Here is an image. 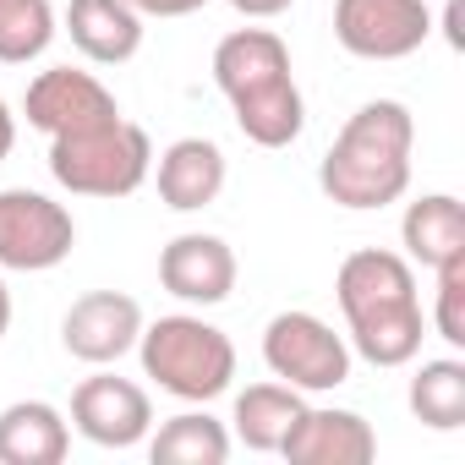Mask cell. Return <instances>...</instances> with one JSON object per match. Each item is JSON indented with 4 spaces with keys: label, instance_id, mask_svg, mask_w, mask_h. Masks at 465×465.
I'll return each mask as SVG.
<instances>
[{
    "label": "cell",
    "instance_id": "cell-26",
    "mask_svg": "<svg viewBox=\"0 0 465 465\" xmlns=\"http://www.w3.org/2000/svg\"><path fill=\"white\" fill-rule=\"evenodd\" d=\"M12 148H17V115H12L6 99H0V164L12 159Z\"/></svg>",
    "mask_w": 465,
    "mask_h": 465
},
{
    "label": "cell",
    "instance_id": "cell-27",
    "mask_svg": "<svg viewBox=\"0 0 465 465\" xmlns=\"http://www.w3.org/2000/svg\"><path fill=\"white\" fill-rule=\"evenodd\" d=\"M460 12H465V0H449V12H443V34H449V45H454V50L465 45V34H460Z\"/></svg>",
    "mask_w": 465,
    "mask_h": 465
},
{
    "label": "cell",
    "instance_id": "cell-15",
    "mask_svg": "<svg viewBox=\"0 0 465 465\" xmlns=\"http://www.w3.org/2000/svg\"><path fill=\"white\" fill-rule=\"evenodd\" d=\"M66 34L94 66H126L143 50V17L126 0H66Z\"/></svg>",
    "mask_w": 465,
    "mask_h": 465
},
{
    "label": "cell",
    "instance_id": "cell-12",
    "mask_svg": "<svg viewBox=\"0 0 465 465\" xmlns=\"http://www.w3.org/2000/svg\"><path fill=\"white\" fill-rule=\"evenodd\" d=\"M280 454L291 465H367L378 454V432L367 416L340 411V405H307L296 427L285 432Z\"/></svg>",
    "mask_w": 465,
    "mask_h": 465
},
{
    "label": "cell",
    "instance_id": "cell-19",
    "mask_svg": "<svg viewBox=\"0 0 465 465\" xmlns=\"http://www.w3.org/2000/svg\"><path fill=\"white\" fill-rule=\"evenodd\" d=\"M230 110H236L242 137L258 143V148H291L302 137V126H307V99H302L296 77H285V83H274V88H263L252 99H236Z\"/></svg>",
    "mask_w": 465,
    "mask_h": 465
},
{
    "label": "cell",
    "instance_id": "cell-7",
    "mask_svg": "<svg viewBox=\"0 0 465 465\" xmlns=\"http://www.w3.org/2000/svg\"><path fill=\"white\" fill-rule=\"evenodd\" d=\"M334 39L356 61H405L432 39L427 0H334Z\"/></svg>",
    "mask_w": 465,
    "mask_h": 465
},
{
    "label": "cell",
    "instance_id": "cell-25",
    "mask_svg": "<svg viewBox=\"0 0 465 465\" xmlns=\"http://www.w3.org/2000/svg\"><path fill=\"white\" fill-rule=\"evenodd\" d=\"M296 0H230V12H242L247 23H269V17H285Z\"/></svg>",
    "mask_w": 465,
    "mask_h": 465
},
{
    "label": "cell",
    "instance_id": "cell-14",
    "mask_svg": "<svg viewBox=\"0 0 465 465\" xmlns=\"http://www.w3.org/2000/svg\"><path fill=\"white\" fill-rule=\"evenodd\" d=\"M153 181H159V203L164 208H175V213H197V208H208L219 192H224V148L213 143V137H175L159 159H153V170H148Z\"/></svg>",
    "mask_w": 465,
    "mask_h": 465
},
{
    "label": "cell",
    "instance_id": "cell-17",
    "mask_svg": "<svg viewBox=\"0 0 465 465\" xmlns=\"http://www.w3.org/2000/svg\"><path fill=\"white\" fill-rule=\"evenodd\" d=\"M400 242H405V258L421 263V269H443V263L465 258V208H460V197H449V192L416 197L400 219Z\"/></svg>",
    "mask_w": 465,
    "mask_h": 465
},
{
    "label": "cell",
    "instance_id": "cell-10",
    "mask_svg": "<svg viewBox=\"0 0 465 465\" xmlns=\"http://www.w3.org/2000/svg\"><path fill=\"white\" fill-rule=\"evenodd\" d=\"M137 334H143V307L126 291H88L61 318L66 356H77L88 367H115L121 356L137 351Z\"/></svg>",
    "mask_w": 465,
    "mask_h": 465
},
{
    "label": "cell",
    "instance_id": "cell-11",
    "mask_svg": "<svg viewBox=\"0 0 465 465\" xmlns=\"http://www.w3.org/2000/svg\"><path fill=\"white\" fill-rule=\"evenodd\" d=\"M236 252H230L224 236H208V230H186V236L164 242L159 252V285L186 302V307H219L230 302V291H236Z\"/></svg>",
    "mask_w": 465,
    "mask_h": 465
},
{
    "label": "cell",
    "instance_id": "cell-3",
    "mask_svg": "<svg viewBox=\"0 0 465 465\" xmlns=\"http://www.w3.org/2000/svg\"><path fill=\"white\" fill-rule=\"evenodd\" d=\"M137 356H143V372L170 400H186V405L219 400L230 389V378H236V345H230V334L197 312H170V318L143 323Z\"/></svg>",
    "mask_w": 465,
    "mask_h": 465
},
{
    "label": "cell",
    "instance_id": "cell-1",
    "mask_svg": "<svg viewBox=\"0 0 465 465\" xmlns=\"http://www.w3.org/2000/svg\"><path fill=\"white\" fill-rule=\"evenodd\" d=\"M334 296L345 312V345L351 356L372 367H411L427 340V318L416 302V269L400 252L361 247L340 263Z\"/></svg>",
    "mask_w": 465,
    "mask_h": 465
},
{
    "label": "cell",
    "instance_id": "cell-28",
    "mask_svg": "<svg viewBox=\"0 0 465 465\" xmlns=\"http://www.w3.org/2000/svg\"><path fill=\"white\" fill-rule=\"evenodd\" d=\"M6 329H12V291L0 280V340H6Z\"/></svg>",
    "mask_w": 465,
    "mask_h": 465
},
{
    "label": "cell",
    "instance_id": "cell-16",
    "mask_svg": "<svg viewBox=\"0 0 465 465\" xmlns=\"http://www.w3.org/2000/svg\"><path fill=\"white\" fill-rule=\"evenodd\" d=\"M72 449V421L50 400H17L0 411V465H61Z\"/></svg>",
    "mask_w": 465,
    "mask_h": 465
},
{
    "label": "cell",
    "instance_id": "cell-8",
    "mask_svg": "<svg viewBox=\"0 0 465 465\" xmlns=\"http://www.w3.org/2000/svg\"><path fill=\"white\" fill-rule=\"evenodd\" d=\"M72 427L99 449H137L153 432V400L132 378L94 372L72 389Z\"/></svg>",
    "mask_w": 465,
    "mask_h": 465
},
{
    "label": "cell",
    "instance_id": "cell-22",
    "mask_svg": "<svg viewBox=\"0 0 465 465\" xmlns=\"http://www.w3.org/2000/svg\"><path fill=\"white\" fill-rule=\"evenodd\" d=\"M55 39L50 0H0V66H28Z\"/></svg>",
    "mask_w": 465,
    "mask_h": 465
},
{
    "label": "cell",
    "instance_id": "cell-20",
    "mask_svg": "<svg viewBox=\"0 0 465 465\" xmlns=\"http://www.w3.org/2000/svg\"><path fill=\"white\" fill-rule=\"evenodd\" d=\"M148 460L153 465H224L230 460V432L208 411H181L159 432H148Z\"/></svg>",
    "mask_w": 465,
    "mask_h": 465
},
{
    "label": "cell",
    "instance_id": "cell-13",
    "mask_svg": "<svg viewBox=\"0 0 465 465\" xmlns=\"http://www.w3.org/2000/svg\"><path fill=\"white\" fill-rule=\"evenodd\" d=\"M285 77H296V72H291V50L274 28H236L213 45V83L230 104L252 99Z\"/></svg>",
    "mask_w": 465,
    "mask_h": 465
},
{
    "label": "cell",
    "instance_id": "cell-9",
    "mask_svg": "<svg viewBox=\"0 0 465 465\" xmlns=\"http://www.w3.org/2000/svg\"><path fill=\"white\" fill-rule=\"evenodd\" d=\"M23 115L34 132L45 137H66V132H88V126H104L121 115L115 94L94 77V72H77V66H50L28 83L23 94Z\"/></svg>",
    "mask_w": 465,
    "mask_h": 465
},
{
    "label": "cell",
    "instance_id": "cell-4",
    "mask_svg": "<svg viewBox=\"0 0 465 465\" xmlns=\"http://www.w3.org/2000/svg\"><path fill=\"white\" fill-rule=\"evenodd\" d=\"M153 170V143L137 121L115 115L88 132L50 137V175L72 197H132Z\"/></svg>",
    "mask_w": 465,
    "mask_h": 465
},
{
    "label": "cell",
    "instance_id": "cell-21",
    "mask_svg": "<svg viewBox=\"0 0 465 465\" xmlns=\"http://www.w3.org/2000/svg\"><path fill=\"white\" fill-rule=\"evenodd\" d=\"M411 416L432 432H460L465 427V361L438 356L411 372Z\"/></svg>",
    "mask_w": 465,
    "mask_h": 465
},
{
    "label": "cell",
    "instance_id": "cell-6",
    "mask_svg": "<svg viewBox=\"0 0 465 465\" xmlns=\"http://www.w3.org/2000/svg\"><path fill=\"white\" fill-rule=\"evenodd\" d=\"M263 361L280 383L302 394H329L351 378V345L318 312H280L263 329Z\"/></svg>",
    "mask_w": 465,
    "mask_h": 465
},
{
    "label": "cell",
    "instance_id": "cell-24",
    "mask_svg": "<svg viewBox=\"0 0 465 465\" xmlns=\"http://www.w3.org/2000/svg\"><path fill=\"white\" fill-rule=\"evenodd\" d=\"M126 6L137 17H192V12L208 6V0H126Z\"/></svg>",
    "mask_w": 465,
    "mask_h": 465
},
{
    "label": "cell",
    "instance_id": "cell-2",
    "mask_svg": "<svg viewBox=\"0 0 465 465\" xmlns=\"http://www.w3.org/2000/svg\"><path fill=\"white\" fill-rule=\"evenodd\" d=\"M411 148H416L411 110L400 99H367L329 143V153L318 164V186L329 203H340L351 213L389 208L411 186Z\"/></svg>",
    "mask_w": 465,
    "mask_h": 465
},
{
    "label": "cell",
    "instance_id": "cell-23",
    "mask_svg": "<svg viewBox=\"0 0 465 465\" xmlns=\"http://www.w3.org/2000/svg\"><path fill=\"white\" fill-rule=\"evenodd\" d=\"M438 274V302H432V329L443 345L465 351V258L432 269Z\"/></svg>",
    "mask_w": 465,
    "mask_h": 465
},
{
    "label": "cell",
    "instance_id": "cell-18",
    "mask_svg": "<svg viewBox=\"0 0 465 465\" xmlns=\"http://www.w3.org/2000/svg\"><path fill=\"white\" fill-rule=\"evenodd\" d=\"M307 411V394L291 383H252L236 394V411H230V432L236 443H247L252 454H280L285 432L296 427V416Z\"/></svg>",
    "mask_w": 465,
    "mask_h": 465
},
{
    "label": "cell",
    "instance_id": "cell-5",
    "mask_svg": "<svg viewBox=\"0 0 465 465\" xmlns=\"http://www.w3.org/2000/svg\"><path fill=\"white\" fill-rule=\"evenodd\" d=\"M72 247H77V219L66 203L45 197L34 186L0 192V269L50 274L72 258Z\"/></svg>",
    "mask_w": 465,
    "mask_h": 465
}]
</instances>
